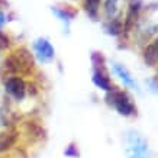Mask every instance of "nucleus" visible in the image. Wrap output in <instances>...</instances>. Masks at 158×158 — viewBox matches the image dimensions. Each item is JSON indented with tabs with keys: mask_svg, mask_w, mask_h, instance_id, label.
I'll return each mask as SVG.
<instances>
[{
	"mask_svg": "<svg viewBox=\"0 0 158 158\" xmlns=\"http://www.w3.org/2000/svg\"><path fill=\"white\" fill-rule=\"evenodd\" d=\"M123 149L128 158H154L151 148L144 136L136 131H128L123 136Z\"/></svg>",
	"mask_w": 158,
	"mask_h": 158,
	"instance_id": "1",
	"label": "nucleus"
},
{
	"mask_svg": "<svg viewBox=\"0 0 158 158\" xmlns=\"http://www.w3.org/2000/svg\"><path fill=\"white\" fill-rule=\"evenodd\" d=\"M106 103L112 107H115V110L122 116H132L135 115V105L131 102L129 96L125 91L112 89L107 91V94L105 97Z\"/></svg>",
	"mask_w": 158,
	"mask_h": 158,
	"instance_id": "2",
	"label": "nucleus"
},
{
	"mask_svg": "<svg viewBox=\"0 0 158 158\" xmlns=\"http://www.w3.org/2000/svg\"><path fill=\"white\" fill-rule=\"evenodd\" d=\"M6 94L15 102H23L28 96V83L20 76H7L3 83Z\"/></svg>",
	"mask_w": 158,
	"mask_h": 158,
	"instance_id": "3",
	"label": "nucleus"
},
{
	"mask_svg": "<svg viewBox=\"0 0 158 158\" xmlns=\"http://www.w3.org/2000/svg\"><path fill=\"white\" fill-rule=\"evenodd\" d=\"M18 68H19V76L25 74V76H31L35 70V57L32 55V52L25 47H18L16 49L12 51Z\"/></svg>",
	"mask_w": 158,
	"mask_h": 158,
	"instance_id": "4",
	"label": "nucleus"
},
{
	"mask_svg": "<svg viewBox=\"0 0 158 158\" xmlns=\"http://www.w3.org/2000/svg\"><path fill=\"white\" fill-rule=\"evenodd\" d=\"M35 58L42 64H48L55 58V49L47 38H38L34 42Z\"/></svg>",
	"mask_w": 158,
	"mask_h": 158,
	"instance_id": "5",
	"label": "nucleus"
},
{
	"mask_svg": "<svg viewBox=\"0 0 158 158\" xmlns=\"http://www.w3.org/2000/svg\"><path fill=\"white\" fill-rule=\"evenodd\" d=\"M22 131L31 141L39 142L47 138V131L44 129V126L36 120H25L22 123Z\"/></svg>",
	"mask_w": 158,
	"mask_h": 158,
	"instance_id": "6",
	"label": "nucleus"
},
{
	"mask_svg": "<svg viewBox=\"0 0 158 158\" xmlns=\"http://www.w3.org/2000/svg\"><path fill=\"white\" fill-rule=\"evenodd\" d=\"M19 135L20 134L15 128H10V129L0 132V154H6L12 151L18 144Z\"/></svg>",
	"mask_w": 158,
	"mask_h": 158,
	"instance_id": "7",
	"label": "nucleus"
},
{
	"mask_svg": "<svg viewBox=\"0 0 158 158\" xmlns=\"http://www.w3.org/2000/svg\"><path fill=\"white\" fill-rule=\"evenodd\" d=\"M91 81L94 83V86L102 89L105 91H110L113 89L112 83H110L109 77L106 74L105 67H96L94 68V73H93V77H91Z\"/></svg>",
	"mask_w": 158,
	"mask_h": 158,
	"instance_id": "8",
	"label": "nucleus"
},
{
	"mask_svg": "<svg viewBox=\"0 0 158 158\" xmlns=\"http://www.w3.org/2000/svg\"><path fill=\"white\" fill-rule=\"evenodd\" d=\"M112 70L115 71V74L119 77L122 83H125L128 87H132V89H136V83L135 80L132 78V76L129 74V71L126 70V68L122 65V64H118V62H113L112 64Z\"/></svg>",
	"mask_w": 158,
	"mask_h": 158,
	"instance_id": "9",
	"label": "nucleus"
},
{
	"mask_svg": "<svg viewBox=\"0 0 158 158\" xmlns=\"http://www.w3.org/2000/svg\"><path fill=\"white\" fill-rule=\"evenodd\" d=\"M52 12L58 19L62 20L65 25L70 23V20L74 19L77 15V12L74 9H71V7H64V6H54Z\"/></svg>",
	"mask_w": 158,
	"mask_h": 158,
	"instance_id": "10",
	"label": "nucleus"
},
{
	"mask_svg": "<svg viewBox=\"0 0 158 158\" xmlns=\"http://www.w3.org/2000/svg\"><path fill=\"white\" fill-rule=\"evenodd\" d=\"M144 61L148 65H155L158 62V38L151 42L144 51Z\"/></svg>",
	"mask_w": 158,
	"mask_h": 158,
	"instance_id": "11",
	"label": "nucleus"
},
{
	"mask_svg": "<svg viewBox=\"0 0 158 158\" xmlns=\"http://www.w3.org/2000/svg\"><path fill=\"white\" fill-rule=\"evenodd\" d=\"M139 10H141V5H139L138 2H135V3H131L129 5V9H128V13H126V19H125V25H123V31L125 32H128L131 29V26L134 25V22L136 20L139 15Z\"/></svg>",
	"mask_w": 158,
	"mask_h": 158,
	"instance_id": "12",
	"label": "nucleus"
},
{
	"mask_svg": "<svg viewBox=\"0 0 158 158\" xmlns=\"http://www.w3.org/2000/svg\"><path fill=\"white\" fill-rule=\"evenodd\" d=\"M102 0H84V10L86 13L90 16L91 19H97L99 18V7H100Z\"/></svg>",
	"mask_w": 158,
	"mask_h": 158,
	"instance_id": "13",
	"label": "nucleus"
},
{
	"mask_svg": "<svg viewBox=\"0 0 158 158\" xmlns=\"http://www.w3.org/2000/svg\"><path fill=\"white\" fill-rule=\"evenodd\" d=\"M118 10V0H105V15L107 19H115Z\"/></svg>",
	"mask_w": 158,
	"mask_h": 158,
	"instance_id": "14",
	"label": "nucleus"
},
{
	"mask_svg": "<svg viewBox=\"0 0 158 158\" xmlns=\"http://www.w3.org/2000/svg\"><path fill=\"white\" fill-rule=\"evenodd\" d=\"M122 29H123V26L120 23V20H118L116 18L115 19H110V22L106 25V32L110 35H113V36L119 35L120 32H122Z\"/></svg>",
	"mask_w": 158,
	"mask_h": 158,
	"instance_id": "15",
	"label": "nucleus"
},
{
	"mask_svg": "<svg viewBox=\"0 0 158 158\" xmlns=\"http://www.w3.org/2000/svg\"><path fill=\"white\" fill-rule=\"evenodd\" d=\"M12 48V38L0 29V52L9 51Z\"/></svg>",
	"mask_w": 158,
	"mask_h": 158,
	"instance_id": "16",
	"label": "nucleus"
},
{
	"mask_svg": "<svg viewBox=\"0 0 158 158\" xmlns=\"http://www.w3.org/2000/svg\"><path fill=\"white\" fill-rule=\"evenodd\" d=\"M64 155L68 158H80V149H78L77 144H74V142L68 144L64 149Z\"/></svg>",
	"mask_w": 158,
	"mask_h": 158,
	"instance_id": "17",
	"label": "nucleus"
},
{
	"mask_svg": "<svg viewBox=\"0 0 158 158\" xmlns=\"http://www.w3.org/2000/svg\"><path fill=\"white\" fill-rule=\"evenodd\" d=\"M7 22V18H6V13L3 10H0V29L5 26V23Z\"/></svg>",
	"mask_w": 158,
	"mask_h": 158,
	"instance_id": "18",
	"label": "nucleus"
},
{
	"mask_svg": "<svg viewBox=\"0 0 158 158\" xmlns=\"http://www.w3.org/2000/svg\"><path fill=\"white\" fill-rule=\"evenodd\" d=\"M0 3H2V0H0Z\"/></svg>",
	"mask_w": 158,
	"mask_h": 158,
	"instance_id": "19",
	"label": "nucleus"
}]
</instances>
